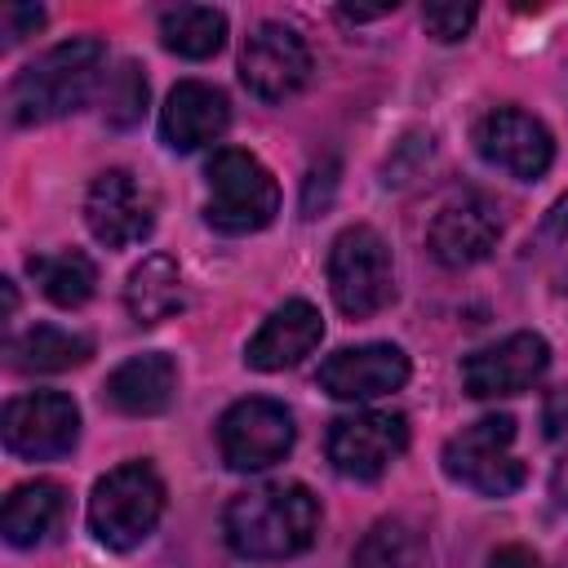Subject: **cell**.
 I'll use <instances>...</instances> for the list:
<instances>
[{"label":"cell","mask_w":568,"mask_h":568,"mask_svg":"<svg viewBox=\"0 0 568 568\" xmlns=\"http://www.w3.org/2000/svg\"><path fill=\"white\" fill-rule=\"evenodd\" d=\"M222 537L240 559H293L320 537V501L297 479L248 484L226 501Z\"/></svg>","instance_id":"6da1fadb"},{"label":"cell","mask_w":568,"mask_h":568,"mask_svg":"<svg viewBox=\"0 0 568 568\" xmlns=\"http://www.w3.org/2000/svg\"><path fill=\"white\" fill-rule=\"evenodd\" d=\"M106 67V44L98 36H71L27 62L9 84V120L18 129H36L80 111Z\"/></svg>","instance_id":"7a4b0ae2"},{"label":"cell","mask_w":568,"mask_h":568,"mask_svg":"<svg viewBox=\"0 0 568 568\" xmlns=\"http://www.w3.org/2000/svg\"><path fill=\"white\" fill-rule=\"evenodd\" d=\"M164 506H169V493H164L160 470L151 462H124L93 484L89 532L98 537V546H106L115 555L138 550L164 519Z\"/></svg>","instance_id":"3957f363"},{"label":"cell","mask_w":568,"mask_h":568,"mask_svg":"<svg viewBox=\"0 0 568 568\" xmlns=\"http://www.w3.org/2000/svg\"><path fill=\"white\" fill-rule=\"evenodd\" d=\"M204 222L222 235H253L271 226L280 213V182L253 151L217 146L204 164Z\"/></svg>","instance_id":"277c9868"},{"label":"cell","mask_w":568,"mask_h":568,"mask_svg":"<svg viewBox=\"0 0 568 568\" xmlns=\"http://www.w3.org/2000/svg\"><path fill=\"white\" fill-rule=\"evenodd\" d=\"M328 293L346 320H368L395 302V262L368 222L342 226L328 244Z\"/></svg>","instance_id":"5b68a950"},{"label":"cell","mask_w":568,"mask_h":568,"mask_svg":"<svg viewBox=\"0 0 568 568\" xmlns=\"http://www.w3.org/2000/svg\"><path fill=\"white\" fill-rule=\"evenodd\" d=\"M439 466L453 484L479 493V497H510L524 488L528 466L515 457V417L510 413H488L457 435L444 439Z\"/></svg>","instance_id":"8992f818"},{"label":"cell","mask_w":568,"mask_h":568,"mask_svg":"<svg viewBox=\"0 0 568 568\" xmlns=\"http://www.w3.org/2000/svg\"><path fill=\"white\" fill-rule=\"evenodd\" d=\"M315 53L306 36L280 18L257 22L240 44V80L262 102H288L311 84Z\"/></svg>","instance_id":"52a82bcc"},{"label":"cell","mask_w":568,"mask_h":568,"mask_svg":"<svg viewBox=\"0 0 568 568\" xmlns=\"http://www.w3.org/2000/svg\"><path fill=\"white\" fill-rule=\"evenodd\" d=\"M293 435H297L293 413L280 399H266V395L235 399L217 417V453L231 470H244V475L284 462L288 448H293Z\"/></svg>","instance_id":"ba28073f"},{"label":"cell","mask_w":568,"mask_h":568,"mask_svg":"<svg viewBox=\"0 0 568 568\" xmlns=\"http://www.w3.org/2000/svg\"><path fill=\"white\" fill-rule=\"evenodd\" d=\"M84 226L106 248H133L155 231V191L133 169H102L84 191Z\"/></svg>","instance_id":"9c48e42d"},{"label":"cell","mask_w":568,"mask_h":568,"mask_svg":"<svg viewBox=\"0 0 568 568\" xmlns=\"http://www.w3.org/2000/svg\"><path fill=\"white\" fill-rule=\"evenodd\" d=\"M4 448L22 462H53L67 457L80 439V404L67 390H31L9 399L0 422Z\"/></svg>","instance_id":"30bf717a"},{"label":"cell","mask_w":568,"mask_h":568,"mask_svg":"<svg viewBox=\"0 0 568 568\" xmlns=\"http://www.w3.org/2000/svg\"><path fill=\"white\" fill-rule=\"evenodd\" d=\"M324 448L337 475L368 484L408 448V417L390 408H364V413L333 417Z\"/></svg>","instance_id":"8fae6325"},{"label":"cell","mask_w":568,"mask_h":568,"mask_svg":"<svg viewBox=\"0 0 568 568\" xmlns=\"http://www.w3.org/2000/svg\"><path fill=\"white\" fill-rule=\"evenodd\" d=\"M546 368H550V342L532 328H519L462 359V390L475 399L524 395L546 377Z\"/></svg>","instance_id":"7c38bea8"},{"label":"cell","mask_w":568,"mask_h":568,"mask_svg":"<svg viewBox=\"0 0 568 568\" xmlns=\"http://www.w3.org/2000/svg\"><path fill=\"white\" fill-rule=\"evenodd\" d=\"M497 240H501V204L484 191L453 195L426 226V248L448 271H466L484 262L497 248Z\"/></svg>","instance_id":"4fadbf2b"},{"label":"cell","mask_w":568,"mask_h":568,"mask_svg":"<svg viewBox=\"0 0 568 568\" xmlns=\"http://www.w3.org/2000/svg\"><path fill=\"white\" fill-rule=\"evenodd\" d=\"M475 151L484 164L519 182H537L555 164V133L519 106H497L475 124Z\"/></svg>","instance_id":"5bb4252c"},{"label":"cell","mask_w":568,"mask_h":568,"mask_svg":"<svg viewBox=\"0 0 568 568\" xmlns=\"http://www.w3.org/2000/svg\"><path fill=\"white\" fill-rule=\"evenodd\" d=\"M408 373H413V364L395 342H364V346L333 351L320 364L315 382H320V390H328L342 404H368V399L399 390L408 382Z\"/></svg>","instance_id":"9a60e30c"},{"label":"cell","mask_w":568,"mask_h":568,"mask_svg":"<svg viewBox=\"0 0 568 568\" xmlns=\"http://www.w3.org/2000/svg\"><path fill=\"white\" fill-rule=\"evenodd\" d=\"M226 124H231V102L209 80H178L160 106V142L178 155L217 142Z\"/></svg>","instance_id":"2e32d148"},{"label":"cell","mask_w":568,"mask_h":568,"mask_svg":"<svg viewBox=\"0 0 568 568\" xmlns=\"http://www.w3.org/2000/svg\"><path fill=\"white\" fill-rule=\"evenodd\" d=\"M320 342H324V315H320V306L306 302V297H288L248 337L244 364L257 368V373H284V368L302 364Z\"/></svg>","instance_id":"e0dca14e"},{"label":"cell","mask_w":568,"mask_h":568,"mask_svg":"<svg viewBox=\"0 0 568 568\" xmlns=\"http://www.w3.org/2000/svg\"><path fill=\"white\" fill-rule=\"evenodd\" d=\"M106 404L124 417H155L173 404L178 395V364L173 355L164 351H142V355H129L102 386Z\"/></svg>","instance_id":"ac0fdd59"},{"label":"cell","mask_w":568,"mask_h":568,"mask_svg":"<svg viewBox=\"0 0 568 568\" xmlns=\"http://www.w3.org/2000/svg\"><path fill=\"white\" fill-rule=\"evenodd\" d=\"M67 524V488L53 479H27L4 497L0 510V532L18 550H36L53 541Z\"/></svg>","instance_id":"d6986e66"},{"label":"cell","mask_w":568,"mask_h":568,"mask_svg":"<svg viewBox=\"0 0 568 568\" xmlns=\"http://www.w3.org/2000/svg\"><path fill=\"white\" fill-rule=\"evenodd\" d=\"M186 293H182V271L173 253H146L124 284V306L133 315V324L151 328L160 320H169L173 311H182Z\"/></svg>","instance_id":"ffe728a7"},{"label":"cell","mask_w":568,"mask_h":568,"mask_svg":"<svg viewBox=\"0 0 568 568\" xmlns=\"http://www.w3.org/2000/svg\"><path fill=\"white\" fill-rule=\"evenodd\" d=\"M89 355H93V337L58 324H36L9 342V364L18 373H67L80 368Z\"/></svg>","instance_id":"44dd1931"},{"label":"cell","mask_w":568,"mask_h":568,"mask_svg":"<svg viewBox=\"0 0 568 568\" xmlns=\"http://www.w3.org/2000/svg\"><path fill=\"white\" fill-rule=\"evenodd\" d=\"M160 44L178 58L204 62L226 44V13L213 4H173L160 13Z\"/></svg>","instance_id":"7402d4cb"},{"label":"cell","mask_w":568,"mask_h":568,"mask_svg":"<svg viewBox=\"0 0 568 568\" xmlns=\"http://www.w3.org/2000/svg\"><path fill=\"white\" fill-rule=\"evenodd\" d=\"M27 271H31V280L40 284V293H44L53 306H62V311L84 306V302L93 297V288H98V266H93V257L80 253V248L36 253V257H27Z\"/></svg>","instance_id":"603a6c76"},{"label":"cell","mask_w":568,"mask_h":568,"mask_svg":"<svg viewBox=\"0 0 568 568\" xmlns=\"http://www.w3.org/2000/svg\"><path fill=\"white\" fill-rule=\"evenodd\" d=\"M422 559H426V532L404 515H386L359 537L351 568H422Z\"/></svg>","instance_id":"cb8c5ba5"},{"label":"cell","mask_w":568,"mask_h":568,"mask_svg":"<svg viewBox=\"0 0 568 568\" xmlns=\"http://www.w3.org/2000/svg\"><path fill=\"white\" fill-rule=\"evenodd\" d=\"M142 111H146V75L138 62H124L106 84V111L102 115L111 129H129L142 120Z\"/></svg>","instance_id":"d4e9b609"},{"label":"cell","mask_w":568,"mask_h":568,"mask_svg":"<svg viewBox=\"0 0 568 568\" xmlns=\"http://www.w3.org/2000/svg\"><path fill=\"white\" fill-rule=\"evenodd\" d=\"M475 18H479V9L475 4H444V0H435V4H426L422 9V22H426V31L439 40V44H457V40H466L470 36V27H475Z\"/></svg>","instance_id":"484cf974"},{"label":"cell","mask_w":568,"mask_h":568,"mask_svg":"<svg viewBox=\"0 0 568 568\" xmlns=\"http://www.w3.org/2000/svg\"><path fill=\"white\" fill-rule=\"evenodd\" d=\"M541 426L546 439H564L568 435V386H550L541 399Z\"/></svg>","instance_id":"4316f807"},{"label":"cell","mask_w":568,"mask_h":568,"mask_svg":"<svg viewBox=\"0 0 568 568\" xmlns=\"http://www.w3.org/2000/svg\"><path fill=\"white\" fill-rule=\"evenodd\" d=\"M564 240H568V191L550 204V213L537 226V244H564Z\"/></svg>","instance_id":"83f0119b"},{"label":"cell","mask_w":568,"mask_h":568,"mask_svg":"<svg viewBox=\"0 0 568 568\" xmlns=\"http://www.w3.org/2000/svg\"><path fill=\"white\" fill-rule=\"evenodd\" d=\"M4 31H9V44H18L27 31H40L44 27V9L40 4H22V9H4Z\"/></svg>","instance_id":"f1b7e54d"},{"label":"cell","mask_w":568,"mask_h":568,"mask_svg":"<svg viewBox=\"0 0 568 568\" xmlns=\"http://www.w3.org/2000/svg\"><path fill=\"white\" fill-rule=\"evenodd\" d=\"M484 568H541V559L532 555V546L510 541V546H497V550L488 555V564H484Z\"/></svg>","instance_id":"f546056e"},{"label":"cell","mask_w":568,"mask_h":568,"mask_svg":"<svg viewBox=\"0 0 568 568\" xmlns=\"http://www.w3.org/2000/svg\"><path fill=\"white\" fill-rule=\"evenodd\" d=\"M550 497L559 501V510H568V453L555 462V470H550Z\"/></svg>","instance_id":"4dcf8cb0"},{"label":"cell","mask_w":568,"mask_h":568,"mask_svg":"<svg viewBox=\"0 0 568 568\" xmlns=\"http://www.w3.org/2000/svg\"><path fill=\"white\" fill-rule=\"evenodd\" d=\"M395 13V4H377V9H337L342 22H373V18H386Z\"/></svg>","instance_id":"1f68e13d"}]
</instances>
